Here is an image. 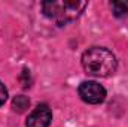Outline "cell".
<instances>
[{"mask_svg":"<svg viewBox=\"0 0 128 127\" xmlns=\"http://www.w3.org/2000/svg\"><path fill=\"white\" fill-rule=\"evenodd\" d=\"M82 66L92 76H109L116 70V58L109 49L94 46L84 52Z\"/></svg>","mask_w":128,"mask_h":127,"instance_id":"obj_1","label":"cell"},{"mask_svg":"<svg viewBox=\"0 0 128 127\" xmlns=\"http://www.w3.org/2000/svg\"><path fill=\"white\" fill-rule=\"evenodd\" d=\"M85 8L86 2L80 0H49L42 5L43 14L60 26L76 20Z\"/></svg>","mask_w":128,"mask_h":127,"instance_id":"obj_2","label":"cell"},{"mask_svg":"<svg viewBox=\"0 0 128 127\" xmlns=\"http://www.w3.org/2000/svg\"><path fill=\"white\" fill-rule=\"evenodd\" d=\"M79 96L82 97L84 102L97 105L106 99V90L96 81H85L79 85Z\"/></svg>","mask_w":128,"mask_h":127,"instance_id":"obj_3","label":"cell"},{"mask_svg":"<svg viewBox=\"0 0 128 127\" xmlns=\"http://www.w3.org/2000/svg\"><path fill=\"white\" fill-rule=\"evenodd\" d=\"M52 120V112L46 105H39L28 115L27 127H48Z\"/></svg>","mask_w":128,"mask_h":127,"instance_id":"obj_4","label":"cell"},{"mask_svg":"<svg viewBox=\"0 0 128 127\" xmlns=\"http://www.w3.org/2000/svg\"><path fill=\"white\" fill-rule=\"evenodd\" d=\"M28 105H30V100H28V97L27 96H16L15 99H14V102H12V108H14V111L15 112H24L27 108H28Z\"/></svg>","mask_w":128,"mask_h":127,"instance_id":"obj_5","label":"cell"},{"mask_svg":"<svg viewBox=\"0 0 128 127\" xmlns=\"http://www.w3.org/2000/svg\"><path fill=\"white\" fill-rule=\"evenodd\" d=\"M112 11L115 14V17H125L128 14V2L124 0H116V2H112Z\"/></svg>","mask_w":128,"mask_h":127,"instance_id":"obj_6","label":"cell"},{"mask_svg":"<svg viewBox=\"0 0 128 127\" xmlns=\"http://www.w3.org/2000/svg\"><path fill=\"white\" fill-rule=\"evenodd\" d=\"M6 99H8V90H6L4 85L0 82V106L6 102Z\"/></svg>","mask_w":128,"mask_h":127,"instance_id":"obj_7","label":"cell"}]
</instances>
